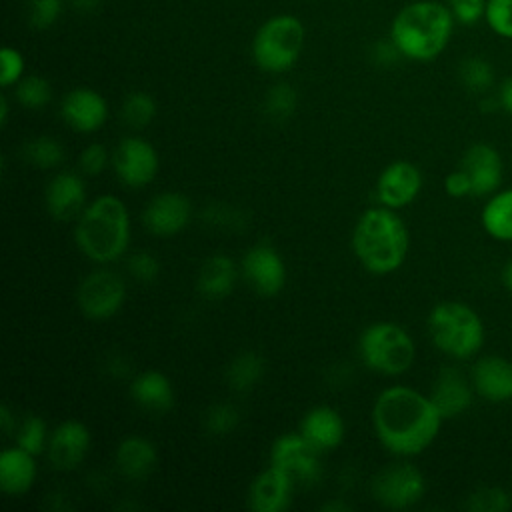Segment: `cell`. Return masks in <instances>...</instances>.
Wrapping results in <instances>:
<instances>
[{
	"label": "cell",
	"instance_id": "1",
	"mask_svg": "<svg viewBox=\"0 0 512 512\" xmlns=\"http://www.w3.org/2000/svg\"><path fill=\"white\" fill-rule=\"evenodd\" d=\"M442 416L430 396L410 386L382 390L372 408L378 442L396 456L422 454L438 436Z\"/></svg>",
	"mask_w": 512,
	"mask_h": 512
},
{
	"label": "cell",
	"instance_id": "2",
	"mask_svg": "<svg viewBox=\"0 0 512 512\" xmlns=\"http://www.w3.org/2000/svg\"><path fill=\"white\" fill-rule=\"evenodd\" d=\"M454 14L436 0H414L398 10L390 24V38L404 58L434 60L448 46Z\"/></svg>",
	"mask_w": 512,
	"mask_h": 512
},
{
	"label": "cell",
	"instance_id": "3",
	"mask_svg": "<svg viewBox=\"0 0 512 512\" xmlns=\"http://www.w3.org/2000/svg\"><path fill=\"white\" fill-rule=\"evenodd\" d=\"M408 248V228L392 208H370L358 218L352 232V250L368 272L390 274L398 270L408 256Z\"/></svg>",
	"mask_w": 512,
	"mask_h": 512
},
{
	"label": "cell",
	"instance_id": "4",
	"mask_svg": "<svg viewBox=\"0 0 512 512\" xmlns=\"http://www.w3.org/2000/svg\"><path fill=\"white\" fill-rule=\"evenodd\" d=\"M74 240L80 252L96 262H116L130 244V214L126 204L110 194L98 196L76 218Z\"/></svg>",
	"mask_w": 512,
	"mask_h": 512
},
{
	"label": "cell",
	"instance_id": "5",
	"mask_svg": "<svg viewBox=\"0 0 512 512\" xmlns=\"http://www.w3.org/2000/svg\"><path fill=\"white\" fill-rule=\"evenodd\" d=\"M432 344L454 360H468L484 346V322L474 308L458 300L438 302L428 314Z\"/></svg>",
	"mask_w": 512,
	"mask_h": 512
},
{
	"label": "cell",
	"instance_id": "6",
	"mask_svg": "<svg viewBox=\"0 0 512 512\" xmlns=\"http://www.w3.org/2000/svg\"><path fill=\"white\" fill-rule=\"evenodd\" d=\"M306 42V28L292 14H276L264 20L250 44L254 64L268 74L288 72L300 58Z\"/></svg>",
	"mask_w": 512,
	"mask_h": 512
},
{
	"label": "cell",
	"instance_id": "7",
	"mask_svg": "<svg viewBox=\"0 0 512 512\" xmlns=\"http://www.w3.org/2000/svg\"><path fill=\"white\" fill-rule=\"evenodd\" d=\"M358 354L368 370L384 376H400L414 364L416 344L402 326L376 322L362 330Z\"/></svg>",
	"mask_w": 512,
	"mask_h": 512
},
{
	"label": "cell",
	"instance_id": "8",
	"mask_svg": "<svg viewBox=\"0 0 512 512\" xmlns=\"http://www.w3.org/2000/svg\"><path fill=\"white\" fill-rule=\"evenodd\" d=\"M426 492V480L420 468L410 462H392L380 468L370 480L372 498L392 510L410 508L422 500Z\"/></svg>",
	"mask_w": 512,
	"mask_h": 512
},
{
	"label": "cell",
	"instance_id": "9",
	"mask_svg": "<svg viewBox=\"0 0 512 512\" xmlns=\"http://www.w3.org/2000/svg\"><path fill=\"white\" fill-rule=\"evenodd\" d=\"M126 300V282L118 272L108 268L92 270L82 278L76 290L80 312L90 320L112 318Z\"/></svg>",
	"mask_w": 512,
	"mask_h": 512
},
{
	"label": "cell",
	"instance_id": "10",
	"mask_svg": "<svg viewBox=\"0 0 512 512\" xmlns=\"http://www.w3.org/2000/svg\"><path fill=\"white\" fill-rule=\"evenodd\" d=\"M270 464L280 468L298 486H312L322 476L320 452L300 434H282L270 448Z\"/></svg>",
	"mask_w": 512,
	"mask_h": 512
},
{
	"label": "cell",
	"instance_id": "11",
	"mask_svg": "<svg viewBox=\"0 0 512 512\" xmlns=\"http://www.w3.org/2000/svg\"><path fill=\"white\" fill-rule=\"evenodd\" d=\"M112 168L124 186L142 188L156 178L160 158L148 140L140 136H126L112 152Z\"/></svg>",
	"mask_w": 512,
	"mask_h": 512
},
{
	"label": "cell",
	"instance_id": "12",
	"mask_svg": "<svg viewBox=\"0 0 512 512\" xmlns=\"http://www.w3.org/2000/svg\"><path fill=\"white\" fill-rule=\"evenodd\" d=\"M242 276L256 294L276 296L286 286L288 272L280 252L266 242H258L242 256Z\"/></svg>",
	"mask_w": 512,
	"mask_h": 512
},
{
	"label": "cell",
	"instance_id": "13",
	"mask_svg": "<svg viewBox=\"0 0 512 512\" xmlns=\"http://www.w3.org/2000/svg\"><path fill=\"white\" fill-rule=\"evenodd\" d=\"M192 216L190 200L180 192H160L142 210L144 228L160 238L182 232Z\"/></svg>",
	"mask_w": 512,
	"mask_h": 512
},
{
	"label": "cell",
	"instance_id": "14",
	"mask_svg": "<svg viewBox=\"0 0 512 512\" xmlns=\"http://www.w3.org/2000/svg\"><path fill=\"white\" fill-rule=\"evenodd\" d=\"M422 190V172L408 160L388 164L376 180V198L386 208H404L416 200Z\"/></svg>",
	"mask_w": 512,
	"mask_h": 512
},
{
	"label": "cell",
	"instance_id": "15",
	"mask_svg": "<svg viewBox=\"0 0 512 512\" xmlns=\"http://www.w3.org/2000/svg\"><path fill=\"white\" fill-rule=\"evenodd\" d=\"M90 430L78 420L58 424L48 436V460L60 472L76 470L90 450Z\"/></svg>",
	"mask_w": 512,
	"mask_h": 512
},
{
	"label": "cell",
	"instance_id": "16",
	"mask_svg": "<svg viewBox=\"0 0 512 512\" xmlns=\"http://www.w3.org/2000/svg\"><path fill=\"white\" fill-rule=\"evenodd\" d=\"M62 120L80 134L96 132L108 118V104L104 96L92 88L78 86L66 92L60 102Z\"/></svg>",
	"mask_w": 512,
	"mask_h": 512
},
{
	"label": "cell",
	"instance_id": "17",
	"mask_svg": "<svg viewBox=\"0 0 512 512\" xmlns=\"http://www.w3.org/2000/svg\"><path fill=\"white\" fill-rule=\"evenodd\" d=\"M460 168L468 174L472 182V196H490L500 190L504 162L494 146L486 142H476L468 146L460 160Z\"/></svg>",
	"mask_w": 512,
	"mask_h": 512
},
{
	"label": "cell",
	"instance_id": "18",
	"mask_svg": "<svg viewBox=\"0 0 512 512\" xmlns=\"http://www.w3.org/2000/svg\"><path fill=\"white\" fill-rule=\"evenodd\" d=\"M44 204L52 218L60 222L74 220L86 208V184L78 172L60 170L44 190Z\"/></svg>",
	"mask_w": 512,
	"mask_h": 512
},
{
	"label": "cell",
	"instance_id": "19",
	"mask_svg": "<svg viewBox=\"0 0 512 512\" xmlns=\"http://www.w3.org/2000/svg\"><path fill=\"white\" fill-rule=\"evenodd\" d=\"M474 394L476 390L470 378H466L460 370L452 366H444L438 372L428 396L434 402L440 416L444 420H450L464 414L472 406Z\"/></svg>",
	"mask_w": 512,
	"mask_h": 512
},
{
	"label": "cell",
	"instance_id": "20",
	"mask_svg": "<svg viewBox=\"0 0 512 512\" xmlns=\"http://www.w3.org/2000/svg\"><path fill=\"white\" fill-rule=\"evenodd\" d=\"M296 484L276 466L262 470L248 488V508L254 512H282L290 506Z\"/></svg>",
	"mask_w": 512,
	"mask_h": 512
},
{
	"label": "cell",
	"instance_id": "21",
	"mask_svg": "<svg viewBox=\"0 0 512 512\" xmlns=\"http://www.w3.org/2000/svg\"><path fill=\"white\" fill-rule=\"evenodd\" d=\"M476 394L488 402L500 404L512 400V360L502 356H482L470 370Z\"/></svg>",
	"mask_w": 512,
	"mask_h": 512
},
{
	"label": "cell",
	"instance_id": "22",
	"mask_svg": "<svg viewBox=\"0 0 512 512\" xmlns=\"http://www.w3.org/2000/svg\"><path fill=\"white\" fill-rule=\"evenodd\" d=\"M298 432L322 454L334 450L344 440V420L330 406H316L304 414Z\"/></svg>",
	"mask_w": 512,
	"mask_h": 512
},
{
	"label": "cell",
	"instance_id": "23",
	"mask_svg": "<svg viewBox=\"0 0 512 512\" xmlns=\"http://www.w3.org/2000/svg\"><path fill=\"white\" fill-rule=\"evenodd\" d=\"M130 396L136 406L152 414H164L172 410L176 402L172 382L158 370L140 372L130 384Z\"/></svg>",
	"mask_w": 512,
	"mask_h": 512
},
{
	"label": "cell",
	"instance_id": "24",
	"mask_svg": "<svg viewBox=\"0 0 512 512\" xmlns=\"http://www.w3.org/2000/svg\"><path fill=\"white\" fill-rule=\"evenodd\" d=\"M116 470L128 480H144L156 468L158 450L144 436H126L114 452Z\"/></svg>",
	"mask_w": 512,
	"mask_h": 512
},
{
	"label": "cell",
	"instance_id": "25",
	"mask_svg": "<svg viewBox=\"0 0 512 512\" xmlns=\"http://www.w3.org/2000/svg\"><path fill=\"white\" fill-rule=\"evenodd\" d=\"M36 480L34 454L26 452L18 444L6 448L0 454V490L8 496L26 494Z\"/></svg>",
	"mask_w": 512,
	"mask_h": 512
},
{
	"label": "cell",
	"instance_id": "26",
	"mask_svg": "<svg viewBox=\"0 0 512 512\" xmlns=\"http://www.w3.org/2000/svg\"><path fill=\"white\" fill-rule=\"evenodd\" d=\"M238 280V268L234 260L226 254H212L206 258L198 270L196 288L206 300L226 298Z\"/></svg>",
	"mask_w": 512,
	"mask_h": 512
},
{
	"label": "cell",
	"instance_id": "27",
	"mask_svg": "<svg viewBox=\"0 0 512 512\" xmlns=\"http://www.w3.org/2000/svg\"><path fill=\"white\" fill-rule=\"evenodd\" d=\"M482 228L500 242H512V188L496 190L488 196L480 212Z\"/></svg>",
	"mask_w": 512,
	"mask_h": 512
},
{
	"label": "cell",
	"instance_id": "28",
	"mask_svg": "<svg viewBox=\"0 0 512 512\" xmlns=\"http://www.w3.org/2000/svg\"><path fill=\"white\" fill-rule=\"evenodd\" d=\"M262 374L264 358L254 350H244L236 354L226 366V382L238 394L250 392L260 382Z\"/></svg>",
	"mask_w": 512,
	"mask_h": 512
},
{
	"label": "cell",
	"instance_id": "29",
	"mask_svg": "<svg viewBox=\"0 0 512 512\" xmlns=\"http://www.w3.org/2000/svg\"><path fill=\"white\" fill-rule=\"evenodd\" d=\"M156 110H158L156 100L148 92L134 90V92L126 94V98L122 100L120 118L126 126L140 130V128H146L154 120Z\"/></svg>",
	"mask_w": 512,
	"mask_h": 512
},
{
	"label": "cell",
	"instance_id": "30",
	"mask_svg": "<svg viewBox=\"0 0 512 512\" xmlns=\"http://www.w3.org/2000/svg\"><path fill=\"white\" fill-rule=\"evenodd\" d=\"M22 156L28 164L48 170V168H56L62 162L64 148L60 140L54 136H36L24 144Z\"/></svg>",
	"mask_w": 512,
	"mask_h": 512
},
{
	"label": "cell",
	"instance_id": "31",
	"mask_svg": "<svg viewBox=\"0 0 512 512\" xmlns=\"http://www.w3.org/2000/svg\"><path fill=\"white\" fill-rule=\"evenodd\" d=\"M296 106H298V94L286 82H278V84L270 86L262 100V112L272 122L288 120L294 114Z\"/></svg>",
	"mask_w": 512,
	"mask_h": 512
},
{
	"label": "cell",
	"instance_id": "32",
	"mask_svg": "<svg viewBox=\"0 0 512 512\" xmlns=\"http://www.w3.org/2000/svg\"><path fill=\"white\" fill-rule=\"evenodd\" d=\"M458 78L466 90L484 94L494 84V68L482 56H468L458 66Z\"/></svg>",
	"mask_w": 512,
	"mask_h": 512
},
{
	"label": "cell",
	"instance_id": "33",
	"mask_svg": "<svg viewBox=\"0 0 512 512\" xmlns=\"http://www.w3.org/2000/svg\"><path fill=\"white\" fill-rule=\"evenodd\" d=\"M14 96L24 108L40 110L50 102L52 86L44 76L28 74V76H22L20 82L14 86Z\"/></svg>",
	"mask_w": 512,
	"mask_h": 512
},
{
	"label": "cell",
	"instance_id": "34",
	"mask_svg": "<svg viewBox=\"0 0 512 512\" xmlns=\"http://www.w3.org/2000/svg\"><path fill=\"white\" fill-rule=\"evenodd\" d=\"M48 426L38 414H28L16 428V444L26 452L38 456L48 446Z\"/></svg>",
	"mask_w": 512,
	"mask_h": 512
},
{
	"label": "cell",
	"instance_id": "35",
	"mask_svg": "<svg viewBox=\"0 0 512 512\" xmlns=\"http://www.w3.org/2000/svg\"><path fill=\"white\" fill-rule=\"evenodd\" d=\"M464 506L472 512H508L512 494L500 486H482L468 494Z\"/></svg>",
	"mask_w": 512,
	"mask_h": 512
},
{
	"label": "cell",
	"instance_id": "36",
	"mask_svg": "<svg viewBox=\"0 0 512 512\" xmlns=\"http://www.w3.org/2000/svg\"><path fill=\"white\" fill-rule=\"evenodd\" d=\"M240 424V412L234 404L218 402L212 404L204 414V428L214 436L230 434Z\"/></svg>",
	"mask_w": 512,
	"mask_h": 512
},
{
	"label": "cell",
	"instance_id": "37",
	"mask_svg": "<svg viewBox=\"0 0 512 512\" xmlns=\"http://www.w3.org/2000/svg\"><path fill=\"white\" fill-rule=\"evenodd\" d=\"M64 12V0H28L26 20L34 30L52 28Z\"/></svg>",
	"mask_w": 512,
	"mask_h": 512
},
{
	"label": "cell",
	"instance_id": "38",
	"mask_svg": "<svg viewBox=\"0 0 512 512\" xmlns=\"http://www.w3.org/2000/svg\"><path fill=\"white\" fill-rule=\"evenodd\" d=\"M126 268H128V274L136 282H142V284H150L160 276L158 258L152 252H146V250L130 254L128 260H126Z\"/></svg>",
	"mask_w": 512,
	"mask_h": 512
},
{
	"label": "cell",
	"instance_id": "39",
	"mask_svg": "<svg viewBox=\"0 0 512 512\" xmlns=\"http://www.w3.org/2000/svg\"><path fill=\"white\" fill-rule=\"evenodd\" d=\"M484 18L502 38H512V0H486Z\"/></svg>",
	"mask_w": 512,
	"mask_h": 512
},
{
	"label": "cell",
	"instance_id": "40",
	"mask_svg": "<svg viewBox=\"0 0 512 512\" xmlns=\"http://www.w3.org/2000/svg\"><path fill=\"white\" fill-rule=\"evenodd\" d=\"M24 56L14 46H4L0 50V86L10 88L24 76Z\"/></svg>",
	"mask_w": 512,
	"mask_h": 512
},
{
	"label": "cell",
	"instance_id": "41",
	"mask_svg": "<svg viewBox=\"0 0 512 512\" xmlns=\"http://www.w3.org/2000/svg\"><path fill=\"white\" fill-rule=\"evenodd\" d=\"M108 162H110V152L100 142L88 144L80 152V156H78V168H80V172L84 176H98V174H102L106 170Z\"/></svg>",
	"mask_w": 512,
	"mask_h": 512
},
{
	"label": "cell",
	"instance_id": "42",
	"mask_svg": "<svg viewBox=\"0 0 512 512\" xmlns=\"http://www.w3.org/2000/svg\"><path fill=\"white\" fill-rule=\"evenodd\" d=\"M450 10L454 14V20L462 24H474L478 22L486 12V2L478 0H452Z\"/></svg>",
	"mask_w": 512,
	"mask_h": 512
},
{
	"label": "cell",
	"instance_id": "43",
	"mask_svg": "<svg viewBox=\"0 0 512 512\" xmlns=\"http://www.w3.org/2000/svg\"><path fill=\"white\" fill-rule=\"evenodd\" d=\"M402 56V52L398 50V46L392 42V38L388 36L386 40H376L372 46H370V60L376 64V66H392L396 64Z\"/></svg>",
	"mask_w": 512,
	"mask_h": 512
},
{
	"label": "cell",
	"instance_id": "44",
	"mask_svg": "<svg viewBox=\"0 0 512 512\" xmlns=\"http://www.w3.org/2000/svg\"><path fill=\"white\" fill-rule=\"evenodd\" d=\"M444 190L452 198H466V196H472V182L468 174L458 166L444 178Z\"/></svg>",
	"mask_w": 512,
	"mask_h": 512
},
{
	"label": "cell",
	"instance_id": "45",
	"mask_svg": "<svg viewBox=\"0 0 512 512\" xmlns=\"http://www.w3.org/2000/svg\"><path fill=\"white\" fill-rule=\"evenodd\" d=\"M498 106L504 108L512 116V76L506 78L498 92Z\"/></svg>",
	"mask_w": 512,
	"mask_h": 512
},
{
	"label": "cell",
	"instance_id": "46",
	"mask_svg": "<svg viewBox=\"0 0 512 512\" xmlns=\"http://www.w3.org/2000/svg\"><path fill=\"white\" fill-rule=\"evenodd\" d=\"M0 426H2V432H4L6 436H10L12 432H16V428H18L16 418L12 416V412H10V408H8L6 404L0 408Z\"/></svg>",
	"mask_w": 512,
	"mask_h": 512
},
{
	"label": "cell",
	"instance_id": "47",
	"mask_svg": "<svg viewBox=\"0 0 512 512\" xmlns=\"http://www.w3.org/2000/svg\"><path fill=\"white\" fill-rule=\"evenodd\" d=\"M100 2H102V0H72V6H74L78 12L88 14V12L98 10V8H100Z\"/></svg>",
	"mask_w": 512,
	"mask_h": 512
},
{
	"label": "cell",
	"instance_id": "48",
	"mask_svg": "<svg viewBox=\"0 0 512 512\" xmlns=\"http://www.w3.org/2000/svg\"><path fill=\"white\" fill-rule=\"evenodd\" d=\"M500 280H502L504 288H506L508 292H512V258L504 264V268H502V272H500Z\"/></svg>",
	"mask_w": 512,
	"mask_h": 512
},
{
	"label": "cell",
	"instance_id": "49",
	"mask_svg": "<svg viewBox=\"0 0 512 512\" xmlns=\"http://www.w3.org/2000/svg\"><path fill=\"white\" fill-rule=\"evenodd\" d=\"M8 122V98L0 96V124L6 126Z\"/></svg>",
	"mask_w": 512,
	"mask_h": 512
},
{
	"label": "cell",
	"instance_id": "50",
	"mask_svg": "<svg viewBox=\"0 0 512 512\" xmlns=\"http://www.w3.org/2000/svg\"><path fill=\"white\" fill-rule=\"evenodd\" d=\"M320 508H322V510H330V512H334V510H350V504H344V502H336V500H332V502L322 504Z\"/></svg>",
	"mask_w": 512,
	"mask_h": 512
},
{
	"label": "cell",
	"instance_id": "51",
	"mask_svg": "<svg viewBox=\"0 0 512 512\" xmlns=\"http://www.w3.org/2000/svg\"><path fill=\"white\" fill-rule=\"evenodd\" d=\"M478 2H486V0H478Z\"/></svg>",
	"mask_w": 512,
	"mask_h": 512
}]
</instances>
